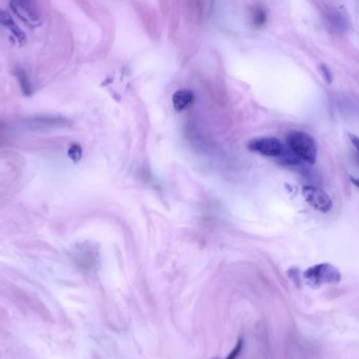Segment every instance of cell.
<instances>
[{"instance_id": "3", "label": "cell", "mask_w": 359, "mask_h": 359, "mask_svg": "<svg viewBox=\"0 0 359 359\" xmlns=\"http://www.w3.org/2000/svg\"><path fill=\"white\" fill-rule=\"evenodd\" d=\"M304 197L308 204L322 212H328L332 208V200L328 194L317 187L306 186L303 189Z\"/></svg>"}, {"instance_id": "10", "label": "cell", "mask_w": 359, "mask_h": 359, "mask_svg": "<svg viewBox=\"0 0 359 359\" xmlns=\"http://www.w3.org/2000/svg\"><path fill=\"white\" fill-rule=\"evenodd\" d=\"M267 21V14L265 12V9L261 8V7H256L253 9L252 13V22L256 27H262L263 25H265Z\"/></svg>"}, {"instance_id": "9", "label": "cell", "mask_w": 359, "mask_h": 359, "mask_svg": "<svg viewBox=\"0 0 359 359\" xmlns=\"http://www.w3.org/2000/svg\"><path fill=\"white\" fill-rule=\"evenodd\" d=\"M14 74L19 82V85H20V88H21L22 94L26 97L32 96L33 87H32V83H30V81L28 79L26 71L21 67H17L14 71Z\"/></svg>"}, {"instance_id": "8", "label": "cell", "mask_w": 359, "mask_h": 359, "mask_svg": "<svg viewBox=\"0 0 359 359\" xmlns=\"http://www.w3.org/2000/svg\"><path fill=\"white\" fill-rule=\"evenodd\" d=\"M62 122L60 121L59 118H54V117H35L32 118L29 121H27L28 123V127L29 128H36V129H48V128H53L56 127L57 125H59V123Z\"/></svg>"}, {"instance_id": "12", "label": "cell", "mask_w": 359, "mask_h": 359, "mask_svg": "<svg viewBox=\"0 0 359 359\" xmlns=\"http://www.w3.org/2000/svg\"><path fill=\"white\" fill-rule=\"evenodd\" d=\"M242 347H243V342H242V340H240V341L238 342L237 346L234 347V349L230 352V354L227 356L226 359H237L238 356H239L240 353H241Z\"/></svg>"}, {"instance_id": "1", "label": "cell", "mask_w": 359, "mask_h": 359, "mask_svg": "<svg viewBox=\"0 0 359 359\" xmlns=\"http://www.w3.org/2000/svg\"><path fill=\"white\" fill-rule=\"evenodd\" d=\"M287 143L294 155L301 160L313 164L317 159V145L314 139L304 131H291Z\"/></svg>"}, {"instance_id": "4", "label": "cell", "mask_w": 359, "mask_h": 359, "mask_svg": "<svg viewBox=\"0 0 359 359\" xmlns=\"http://www.w3.org/2000/svg\"><path fill=\"white\" fill-rule=\"evenodd\" d=\"M249 148L267 157H278L283 152L282 142L272 137L254 139L249 143Z\"/></svg>"}, {"instance_id": "13", "label": "cell", "mask_w": 359, "mask_h": 359, "mask_svg": "<svg viewBox=\"0 0 359 359\" xmlns=\"http://www.w3.org/2000/svg\"><path fill=\"white\" fill-rule=\"evenodd\" d=\"M350 140L352 142V144L355 148V151H356V159H357V163L359 165V137H356V136H353L351 135L350 136Z\"/></svg>"}, {"instance_id": "2", "label": "cell", "mask_w": 359, "mask_h": 359, "mask_svg": "<svg viewBox=\"0 0 359 359\" xmlns=\"http://www.w3.org/2000/svg\"><path fill=\"white\" fill-rule=\"evenodd\" d=\"M304 279L310 286L317 288L324 285H335L342 280L340 270L329 263L315 265L304 272Z\"/></svg>"}, {"instance_id": "6", "label": "cell", "mask_w": 359, "mask_h": 359, "mask_svg": "<svg viewBox=\"0 0 359 359\" xmlns=\"http://www.w3.org/2000/svg\"><path fill=\"white\" fill-rule=\"evenodd\" d=\"M0 24L9 28V30L13 33V35L15 36V38L18 40V42L20 44H24L25 41H26V38H25V35L24 33L21 30V28H20L16 22L14 21L13 17L9 15L7 12L5 11H2V9H0Z\"/></svg>"}, {"instance_id": "16", "label": "cell", "mask_w": 359, "mask_h": 359, "mask_svg": "<svg viewBox=\"0 0 359 359\" xmlns=\"http://www.w3.org/2000/svg\"><path fill=\"white\" fill-rule=\"evenodd\" d=\"M212 359H219V358H212Z\"/></svg>"}, {"instance_id": "14", "label": "cell", "mask_w": 359, "mask_h": 359, "mask_svg": "<svg viewBox=\"0 0 359 359\" xmlns=\"http://www.w3.org/2000/svg\"><path fill=\"white\" fill-rule=\"evenodd\" d=\"M321 70H322V73H323L326 81L330 83V82L332 81V74H331V70L329 69V67L326 65H321Z\"/></svg>"}, {"instance_id": "11", "label": "cell", "mask_w": 359, "mask_h": 359, "mask_svg": "<svg viewBox=\"0 0 359 359\" xmlns=\"http://www.w3.org/2000/svg\"><path fill=\"white\" fill-rule=\"evenodd\" d=\"M67 155H68L69 159L73 162H75V163L79 162L82 158L81 146L79 144H77V143H73V144H71L67 149Z\"/></svg>"}, {"instance_id": "5", "label": "cell", "mask_w": 359, "mask_h": 359, "mask_svg": "<svg viewBox=\"0 0 359 359\" xmlns=\"http://www.w3.org/2000/svg\"><path fill=\"white\" fill-rule=\"evenodd\" d=\"M11 6L13 11L29 25H38L39 19L33 14V12L23 3V0H12Z\"/></svg>"}, {"instance_id": "15", "label": "cell", "mask_w": 359, "mask_h": 359, "mask_svg": "<svg viewBox=\"0 0 359 359\" xmlns=\"http://www.w3.org/2000/svg\"><path fill=\"white\" fill-rule=\"evenodd\" d=\"M351 180H352V182H353L354 185H355L356 187H358V188H359V178H352Z\"/></svg>"}, {"instance_id": "7", "label": "cell", "mask_w": 359, "mask_h": 359, "mask_svg": "<svg viewBox=\"0 0 359 359\" xmlns=\"http://www.w3.org/2000/svg\"><path fill=\"white\" fill-rule=\"evenodd\" d=\"M192 101H193L192 91L187 90V89L178 90L173 94V97H172L173 107L179 111L187 108L192 103Z\"/></svg>"}]
</instances>
